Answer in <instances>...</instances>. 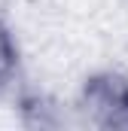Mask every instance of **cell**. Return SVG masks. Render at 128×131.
I'll return each instance as SVG.
<instances>
[{
  "mask_svg": "<svg viewBox=\"0 0 128 131\" xmlns=\"http://www.w3.org/2000/svg\"><path fill=\"white\" fill-rule=\"evenodd\" d=\"M82 110L98 128H128V76L101 70L82 82Z\"/></svg>",
  "mask_w": 128,
  "mask_h": 131,
  "instance_id": "1",
  "label": "cell"
},
{
  "mask_svg": "<svg viewBox=\"0 0 128 131\" xmlns=\"http://www.w3.org/2000/svg\"><path fill=\"white\" fill-rule=\"evenodd\" d=\"M18 113H22L25 125H34V128H55V125H61V116H58L55 104L49 98H43V95H37V92L25 95L18 101Z\"/></svg>",
  "mask_w": 128,
  "mask_h": 131,
  "instance_id": "2",
  "label": "cell"
},
{
  "mask_svg": "<svg viewBox=\"0 0 128 131\" xmlns=\"http://www.w3.org/2000/svg\"><path fill=\"white\" fill-rule=\"evenodd\" d=\"M18 76V43L0 18V92H6Z\"/></svg>",
  "mask_w": 128,
  "mask_h": 131,
  "instance_id": "3",
  "label": "cell"
}]
</instances>
